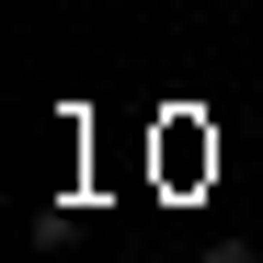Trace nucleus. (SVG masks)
<instances>
[]
</instances>
